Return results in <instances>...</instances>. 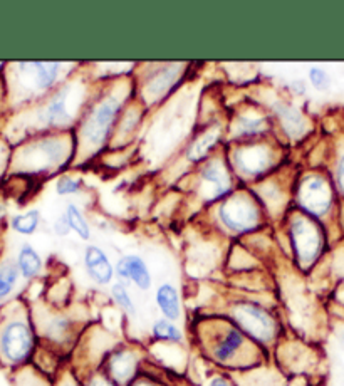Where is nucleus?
Listing matches in <instances>:
<instances>
[{
	"mask_svg": "<svg viewBox=\"0 0 344 386\" xmlns=\"http://www.w3.org/2000/svg\"><path fill=\"white\" fill-rule=\"evenodd\" d=\"M199 346L204 356L224 373L257 370L267 356V351L249 340L225 314L199 321Z\"/></svg>",
	"mask_w": 344,
	"mask_h": 386,
	"instance_id": "obj_1",
	"label": "nucleus"
},
{
	"mask_svg": "<svg viewBox=\"0 0 344 386\" xmlns=\"http://www.w3.org/2000/svg\"><path fill=\"white\" fill-rule=\"evenodd\" d=\"M135 86L130 81H121L105 88V91L93 96L78 123L76 153L84 160L105 150L113 136L126 106L133 100Z\"/></svg>",
	"mask_w": 344,
	"mask_h": 386,
	"instance_id": "obj_2",
	"label": "nucleus"
},
{
	"mask_svg": "<svg viewBox=\"0 0 344 386\" xmlns=\"http://www.w3.org/2000/svg\"><path fill=\"white\" fill-rule=\"evenodd\" d=\"M249 340L261 346L262 350H276L284 338L281 318L272 309L259 301L252 299H234L229 304L225 314Z\"/></svg>",
	"mask_w": 344,
	"mask_h": 386,
	"instance_id": "obj_3",
	"label": "nucleus"
},
{
	"mask_svg": "<svg viewBox=\"0 0 344 386\" xmlns=\"http://www.w3.org/2000/svg\"><path fill=\"white\" fill-rule=\"evenodd\" d=\"M279 150L271 140L262 138L235 143V147L225 155L234 175L240 182L256 185L264 178L271 177V173L279 167Z\"/></svg>",
	"mask_w": 344,
	"mask_h": 386,
	"instance_id": "obj_4",
	"label": "nucleus"
},
{
	"mask_svg": "<svg viewBox=\"0 0 344 386\" xmlns=\"http://www.w3.org/2000/svg\"><path fill=\"white\" fill-rule=\"evenodd\" d=\"M287 239L296 267L304 272L313 269L324 249V235L318 220L296 209L287 219Z\"/></svg>",
	"mask_w": 344,
	"mask_h": 386,
	"instance_id": "obj_5",
	"label": "nucleus"
},
{
	"mask_svg": "<svg viewBox=\"0 0 344 386\" xmlns=\"http://www.w3.org/2000/svg\"><path fill=\"white\" fill-rule=\"evenodd\" d=\"M266 217L252 190H235L217 205V219L220 225L234 235H249L262 230Z\"/></svg>",
	"mask_w": 344,
	"mask_h": 386,
	"instance_id": "obj_6",
	"label": "nucleus"
},
{
	"mask_svg": "<svg viewBox=\"0 0 344 386\" xmlns=\"http://www.w3.org/2000/svg\"><path fill=\"white\" fill-rule=\"evenodd\" d=\"M199 197L204 205H215L235 192V175L227 155H214L199 165Z\"/></svg>",
	"mask_w": 344,
	"mask_h": 386,
	"instance_id": "obj_7",
	"label": "nucleus"
},
{
	"mask_svg": "<svg viewBox=\"0 0 344 386\" xmlns=\"http://www.w3.org/2000/svg\"><path fill=\"white\" fill-rule=\"evenodd\" d=\"M296 209L303 214L321 220L331 210L334 202L333 185L323 173L309 172L299 178L294 187Z\"/></svg>",
	"mask_w": 344,
	"mask_h": 386,
	"instance_id": "obj_8",
	"label": "nucleus"
},
{
	"mask_svg": "<svg viewBox=\"0 0 344 386\" xmlns=\"http://www.w3.org/2000/svg\"><path fill=\"white\" fill-rule=\"evenodd\" d=\"M88 106L79 105V86L76 83L64 84L49 98L41 111V123L51 128H69L78 125Z\"/></svg>",
	"mask_w": 344,
	"mask_h": 386,
	"instance_id": "obj_9",
	"label": "nucleus"
},
{
	"mask_svg": "<svg viewBox=\"0 0 344 386\" xmlns=\"http://www.w3.org/2000/svg\"><path fill=\"white\" fill-rule=\"evenodd\" d=\"M143 355L128 345H118L115 350L108 353L100 368L115 381L118 386H128L143 368Z\"/></svg>",
	"mask_w": 344,
	"mask_h": 386,
	"instance_id": "obj_10",
	"label": "nucleus"
},
{
	"mask_svg": "<svg viewBox=\"0 0 344 386\" xmlns=\"http://www.w3.org/2000/svg\"><path fill=\"white\" fill-rule=\"evenodd\" d=\"M272 118L256 108H245L242 111L235 113L227 126V133L234 143L242 141H254L267 138L272 131Z\"/></svg>",
	"mask_w": 344,
	"mask_h": 386,
	"instance_id": "obj_11",
	"label": "nucleus"
},
{
	"mask_svg": "<svg viewBox=\"0 0 344 386\" xmlns=\"http://www.w3.org/2000/svg\"><path fill=\"white\" fill-rule=\"evenodd\" d=\"M36 338L32 329L22 321L7 324L0 336V351L11 363H24L34 351Z\"/></svg>",
	"mask_w": 344,
	"mask_h": 386,
	"instance_id": "obj_12",
	"label": "nucleus"
},
{
	"mask_svg": "<svg viewBox=\"0 0 344 386\" xmlns=\"http://www.w3.org/2000/svg\"><path fill=\"white\" fill-rule=\"evenodd\" d=\"M271 108V115L279 125V128L287 140L301 141L308 135L309 121L304 116V113L298 106L292 105L291 101L284 98H277L269 105Z\"/></svg>",
	"mask_w": 344,
	"mask_h": 386,
	"instance_id": "obj_13",
	"label": "nucleus"
},
{
	"mask_svg": "<svg viewBox=\"0 0 344 386\" xmlns=\"http://www.w3.org/2000/svg\"><path fill=\"white\" fill-rule=\"evenodd\" d=\"M251 190L267 217L276 219L277 215L284 214V207L287 205V190L279 178H274V175L264 178L262 182L252 185Z\"/></svg>",
	"mask_w": 344,
	"mask_h": 386,
	"instance_id": "obj_14",
	"label": "nucleus"
},
{
	"mask_svg": "<svg viewBox=\"0 0 344 386\" xmlns=\"http://www.w3.org/2000/svg\"><path fill=\"white\" fill-rule=\"evenodd\" d=\"M180 74L182 69H178L177 64H170L167 68L155 71V74H152L148 81L145 83L143 93H141V105L145 108L150 105H157L158 101L167 98V94L172 91L175 83L180 81Z\"/></svg>",
	"mask_w": 344,
	"mask_h": 386,
	"instance_id": "obj_15",
	"label": "nucleus"
},
{
	"mask_svg": "<svg viewBox=\"0 0 344 386\" xmlns=\"http://www.w3.org/2000/svg\"><path fill=\"white\" fill-rule=\"evenodd\" d=\"M116 277L121 282H131L135 287H138L140 291H148L152 289L153 277L150 272L146 262L136 254H128V256H123L115 266Z\"/></svg>",
	"mask_w": 344,
	"mask_h": 386,
	"instance_id": "obj_16",
	"label": "nucleus"
},
{
	"mask_svg": "<svg viewBox=\"0 0 344 386\" xmlns=\"http://www.w3.org/2000/svg\"><path fill=\"white\" fill-rule=\"evenodd\" d=\"M84 269L89 279L98 286H110L116 277V271L108 254L98 246H88L84 251Z\"/></svg>",
	"mask_w": 344,
	"mask_h": 386,
	"instance_id": "obj_17",
	"label": "nucleus"
},
{
	"mask_svg": "<svg viewBox=\"0 0 344 386\" xmlns=\"http://www.w3.org/2000/svg\"><path fill=\"white\" fill-rule=\"evenodd\" d=\"M224 138V125L215 123L209 126V128L202 131L199 136H195V140L192 141L190 147L187 148L185 158L188 163L200 165L205 160L212 157V152H215V148L219 147V143Z\"/></svg>",
	"mask_w": 344,
	"mask_h": 386,
	"instance_id": "obj_18",
	"label": "nucleus"
},
{
	"mask_svg": "<svg viewBox=\"0 0 344 386\" xmlns=\"http://www.w3.org/2000/svg\"><path fill=\"white\" fill-rule=\"evenodd\" d=\"M155 303L162 316L168 321H180L183 309H182V299L178 294V289L170 282H163L162 286H158L157 293H155Z\"/></svg>",
	"mask_w": 344,
	"mask_h": 386,
	"instance_id": "obj_19",
	"label": "nucleus"
},
{
	"mask_svg": "<svg viewBox=\"0 0 344 386\" xmlns=\"http://www.w3.org/2000/svg\"><path fill=\"white\" fill-rule=\"evenodd\" d=\"M27 74H29L34 86L41 91H47V89H53L59 81L61 76V68L64 64L61 63H22Z\"/></svg>",
	"mask_w": 344,
	"mask_h": 386,
	"instance_id": "obj_20",
	"label": "nucleus"
},
{
	"mask_svg": "<svg viewBox=\"0 0 344 386\" xmlns=\"http://www.w3.org/2000/svg\"><path fill=\"white\" fill-rule=\"evenodd\" d=\"M152 340L155 343H163V345H185V333L177 323L168 321V319H157L152 326Z\"/></svg>",
	"mask_w": 344,
	"mask_h": 386,
	"instance_id": "obj_21",
	"label": "nucleus"
},
{
	"mask_svg": "<svg viewBox=\"0 0 344 386\" xmlns=\"http://www.w3.org/2000/svg\"><path fill=\"white\" fill-rule=\"evenodd\" d=\"M17 267L26 279H32V277L39 276L42 269V259L36 252V249H32L31 246H24L21 252H19Z\"/></svg>",
	"mask_w": 344,
	"mask_h": 386,
	"instance_id": "obj_22",
	"label": "nucleus"
},
{
	"mask_svg": "<svg viewBox=\"0 0 344 386\" xmlns=\"http://www.w3.org/2000/svg\"><path fill=\"white\" fill-rule=\"evenodd\" d=\"M71 334H74V321H71V318L66 314H58L47 324V336L53 343L64 345L71 338Z\"/></svg>",
	"mask_w": 344,
	"mask_h": 386,
	"instance_id": "obj_23",
	"label": "nucleus"
},
{
	"mask_svg": "<svg viewBox=\"0 0 344 386\" xmlns=\"http://www.w3.org/2000/svg\"><path fill=\"white\" fill-rule=\"evenodd\" d=\"M64 215H66V219H68L71 230H73L79 239H83V240L91 239V227H89L86 217H84L83 212L79 210L78 205L69 204L68 207H66Z\"/></svg>",
	"mask_w": 344,
	"mask_h": 386,
	"instance_id": "obj_24",
	"label": "nucleus"
},
{
	"mask_svg": "<svg viewBox=\"0 0 344 386\" xmlns=\"http://www.w3.org/2000/svg\"><path fill=\"white\" fill-rule=\"evenodd\" d=\"M111 299L115 306L120 311H123L125 314H128V316H136V306L135 301L131 298L128 287H126L125 282L118 281L115 284H111Z\"/></svg>",
	"mask_w": 344,
	"mask_h": 386,
	"instance_id": "obj_25",
	"label": "nucleus"
},
{
	"mask_svg": "<svg viewBox=\"0 0 344 386\" xmlns=\"http://www.w3.org/2000/svg\"><path fill=\"white\" fill-rule=\"evenodd\" d=\"M39 222H41L39 210H31V212H27V214L14 217L12 227H14V230H17L19 234L31 235V234L36 232Z\"/></svg>",
	"mask_w": 344,
	"mask_h": 386,
	"instance_id": "obj_26",
	"label": "nucleus"
},
{
	"mask_svg": "<svg viewBox=\"0 0 344 386\" xmlns=\"http://www.w3.org/2000/svg\"><path fill=\"white\" fill-rule=\"evenodd\" d=\"M19 267L16 264H6V266L0 269V299L7 298L12 293L14 286H16L17 277H19Z\"/></svg>",
	"mask_w": 344,
	"mask_h": 386,
	"instance_id": "obj_27",
	"label": "nucleus"
},
{
	"mask_svg": "<svg viewBox=\"0 0 344 386\" xmlns=\"http://www.w3.org/2000/svg\"><path fill=\"white\" fill-rule=\"evenodd\" d=\"M79 378H81V386H118L101 368L89 370L79 375Z\"/></svg>",
	"mask_w": 344,
	"mask_h": 386,
	"instance_id": "obj_28",
	"label": "nucleus"
},
{
	"mask_svg": "<svg viewBox=\"0 0 344 386\" xmlns=\"http://www.w3.org/2000/svg\"><path fill=\"white\" fill-rule=\"evenodd\" d=\"M58 195H76L81 192V180L71 175H63L56 183Z\"/></svg>",
	"mask_w": 344,
	"mask_h": 386,
	"instance_id": "obj_29",
	"label": "nucleus"
},
{
	"mask_svg": "<svg viewBox=\"0 0 344 386\" xmlns=\"http://www.w3.org/2000/svg\"><path fill=\"white\" fill-rule=\"evenodd\" d=\"M308 78L313 88L318 89V91H328L329 86H331V78H329L328 71L323 68H311Z\"/></svg>",
	"mask_w": 344,
	"mask_h": 386,
	"instance_id": "obj_30",
	"label": "nucleus"
},
{
	"mask_svg": "<svg viewBox=\"0 0 344 386\" xmlns=\"http://www.w3.org/2000/svg\"><path fill=\"white\" fill-rule=\"evenodd\" d=\"M128 386H168V385L160 378H157V376L148 375L146 371H141V373L136 376V378L131 381Z\"/></svg>",
	"mask_w": 344,
	"mask_h": 386,
	"instance_id": "obj_31",
	"label": "nucleus"
},
{
	"mask_svg": "<svg viewBox=\"0 0 344 386\" xmlns=\"http://www.w3.org/2000/svg\"><path fill=\"white\" fill-rule=\"evenodd\" d=\"M54 230H56V234L63 235V237L64 235H69L71 227H69V222H68V219H66L64 214L61 215L59 219L54 222Z\"/></svg>",
	"mask_w": 344,
	"mask_h": 386,
	"instance_id": "obj_32",
	"label": "nucleus"
},
{
	"mask_svg": "<svg viewBox=\"0 0 344 386\" xmlns=\"http://www.w3.org/2000/svg\"><path fill=\"white\" fill-rule=\"evenodd\" d=\"M336 180H338V187L339 190L344 193V155L339 160L338 163V170H336Z\"/></svg>",
	"mask_w": 344,
	"mask_h": 386,
	"instance_id": "obj_33",
	"label": "nucleus"
},
{
	"mask_svg": "<svg viewBox=\"0 0 344 386\" xmlns=\"http://www.w3.org/2000/svg\"><path fill=\"white\" fill-rule=\"evenodd\" d=\"M59 386H81V378L76 373H73V376H68L64 381H61Z\"/></svg>",
	"mask_w": 344,
	"mask_h": 386,
	"instance_id": "obj_34",
	"label": "nucleus"
},
{
	"mask_svg": "<svg viewBox=\"0 0 344 386\" xmlns=\"http://www.w3.org/2000/svg\"><path fill=\"white\" fill-rule=\"evenodd\" d=\"M341 343H343V348H344V334H343V338H341Z\"/></svg>",
	"mask_w": 344,
	"mask_h": 386,
	"instance_id": "obj_35",
	"label": "nucleus"
}]
</instances>
